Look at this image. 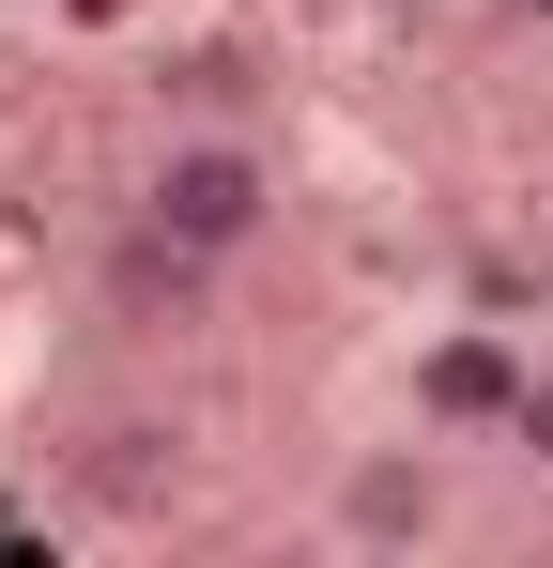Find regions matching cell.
Returning <instances> with one entry per match:
<instances>
[{
	"mask_svg": "<svg viewBox=\"0 0 553 568\" xmlns=\"http://www.w3.org/2000/svg\"><path fill=\"white\" fill-rule=\"evenodd\" d=\"M323 523H339L354 554H431V538H446V430H415V446H354L339 491H323Z\"/></svg>",
	"mask_w": 553,
	"mask_h": 568,
	"instance_id": "3",
	"label": "cell"
},
{
	"mask_svg": "<svg viewBox=\"0 0 553 568\" xmlns=\"http://www.w3.org/2000/svg\"><path fill=\"white\" fill-rule=\"evenodd\" d=\"M170 476H184V446H170V430H108L92 491H123V507H139V491H170Z\"/></svg>",
	"mask_w": 553,
	"mask_h": 568,
	"instance_id": "6",
	"label": "cell"
},
{
	"mask_svg": "<svg viewBox=\"0 0 553 568\" xmlns=\"http://www.w3.org/2000/svg\"><path fill=\"white\" fill-rule=\"evenodd\" d=\"M507 446H523V462H539V476H553V369H539V384H523V415H507Z\"/></svg>",
	"mask_w": 553,
	"mask_h": 568,
	"instance_id": "7",
	"label": "cell"
},
{
	"mask_svg": "<svg viewBox=\"0 0 553 568\" xmlns=\"http://www.w3.org/2000/svg\"><path fill=\"white\" fill-rule=\"evenodd\" d=\"M215 277H231V262H200V246L154 231V215H123V231L92 246V307H108V338H200V323H215Z\"/></svg>",
	"mask_w": 553,
	"mask_h": 568,
	"instance_id": "2",
	"label": "cell"
},
{
	"mask_svg": "<svg viewBox=\"0 0 553 568\" xmlns=\"http://www.w3.org/2000/svg\"><path fill=\"white\" fill-rule=\"evenodd\" d=\"M369 16H446V0H369Z\"/></svg>",
	"mask_w": 553,
	"mask_h": 568,
	"instance_id": "8",
	"label": "cell"
},
{
	"mask_svg": "<svg viewBox=\"0 0 553 568\" xmlns=\"http://www.w3.org/2000/svg\"><path fill=\"white\" fill-rule=\"evenodd\" d=\"M276 200H292V185H276V154L247 139V123H170L154 170H139V215L184 231L200 262H247V246L276 231Z\"/></svg>",
	"mask_w": 553,
	"mask_h": 568,
	"instance_id": "1",
	"label": "cell"
},
{
	"mask_svg": "<svg viewBox=\"0 0 553 568\" xmlns=\"http://www.w3.org/2000/svg\"><path fill=\"white\" fill-rule=\"evenodd\" d=\"M523 384H539V354H523L507 323H446V338L415 354V430L476 446V430H507V415H523Z\"/></svg>",
	"mask_w": 553,
	"mask_h": 568,
	"instance_id": "4",
	"label": "cell"
},
{
	"mask_svg": "<svg viewBox=\"0 0 553 568\" xmlns=\"http://www.w3.org/2000/svg\"><path fill=\"white\" fill-rule=\"evenodd\" d=\"M154 93H170L184 123H231V108H247V47H184V62L154 78Z\"/></svg>",
	"mask_w": 553,
	"mask_h": 568,
	"instance_id": "5",
	"label": "cell"
}]
</instances>
